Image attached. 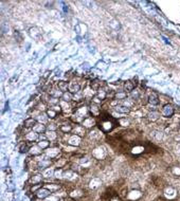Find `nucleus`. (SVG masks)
I'll list each match as a JSON object with an SVG mask.
<instances>
[{
	"label": "nucleus",
	"mask_w": 180,
	"mask_h": 201,
	"mask_svg": "<svg viewBox=\"0 0 180 201\" xmlns=\"http://www.w3.org/2000/svg\"><path fill=\"white\" fill-rule=\"evenodd\" d=\"M101 119H102V122L100 123V130H102L103 132H108L112 130L118 124V121H116L108 113H101Z\"/></svg>",
	"instance_id": "obj_1"
},
{
	"label": "nucleus",
	"mask_w": 180,
	"mask_h": 201,
	"mask_svg": "<svg viewBox=\"0 0 180 201\" xmlns=\"http://www.w3.org/2000/svg\"><path fill=\"white\" fill-rule=\"evenodd\" d=\"M88 112H89V109L87 107H85V106L80 107V108H76L74 111V115H73V117H72V120L74 122H76V123H80V122L82 123V122L87 117Z\"/></svg>",
	"instance_id": "obj_2"
},
{
	"label": "nucleus",
	"mask_w": 180,
	"mask_h": 201,
	"mask_svg": "<svg viewBox=\"0 0 180 201\" xmlns=\"http://www.w3.org/2000/svg\"><path fill=\"white\" fill-rule=\"evenodd\" d=\"M44 152H46V157L48 159H56L61 154V150H59V147H51L50 146L48 149H46Z\"/></svg>",
	"instance_id": "obj_3"
},
{
	"label": "nucleus",
	"mask_w": 180,
	"mask_h": 201,
	"mask_svg": "<svg viewBox=\"0 0 180 201\" xmlns=\"http://www.w3.org/2000/svg\"><path fill=\"white\" fill-rule=\"evenodd\" d=\"M92 157L96 160H103L106 157V150L104 147H96L92 151Z\"/></svg>",
	"instance_id": "obj_4"
},
{
	"label": "nucleus",
	"mask_w": 180,
	"mask_h": 201,
	"mask_svg": "<svg viewBox=\"0 0 180 201\" xmlns=\"http://www.w3.org/2000/svg\"><path fill=\"white\" fill-rule=\"evenodd\" d=\"M174 112H175V109H174V107L171 104H165L161 111L162 115L165 117H172L174 115Z\"/></svg>",
	"instance_id": "obj_5"
},
{
	"label": "nucleus",
	"mask_w": 180,
	"mask_h": 201,
	"mask_svg": "<svg viewBox=\"0 0 180 201\" xmlns=\"http://www.w3.org/2000/svg\"><path fill=\"white\" fill-rule=\"evenodd\" d=\"M35 195L38 199H47L50 195H52V192L50 191V189H48L47 187L42 186L41 188L38 189L37 192L35 193Z\"/></svg>",
	"instance_id": "obj_6"
},
{
	"label": "nucleus",
	"mask_w": 180,
	"mask_h": 201,
	"mask_svg": "<svg viewBox=\"0 0 180 201\" xmlns=\"http://www.w3.org/2000/svg\"><path fill=\"white\" fill-rule=\"evenodd\" d=\"M29 35H30L31 38L37 40L42 35V31L39 28H37V27H32V28L29 29Z\"/></svg>",
	"instance_id": "obj_7"
},
{
	"label": "nucleus",
	"mask_w": 180,
	"mask_h": 201,
	"mask_svg": "<svg viewBox=\"0 0 180 201\" xmlns=\"http://www.w3.org/2000/svg\"><path fill=\"white\" fill-rule=\"evenodd\" d=\"M81 85L79 82H76V81H71L70 83H69V89H68V91L71 92L72 94H75L77 93V92H80L81 91Z\"/></svg>",
	"instance_id": "obj_8"
},
{
	"label": "nucleus",
	"mask_w": 180,
	"mask_h": 201,
	"mask_svg": "<svg viewBox=\"0 0 180 201\" xmlns=\"http://www.w3.org/2000/svg\"><path fill=\"white\" fill-rule=\"evenodd\" d=\"M59 129L61 132H63L64 134H66V133H69L73 130V126L71 123H69V122H64V123H61V124L59 126Z\"/></svg>",
	"instance_id": "obj_9"
},
{
	"label": "nucleus",
	"mask_w": 180,
	"mask_h": 201,
	"mask_svg": "<svg viewBox=\"0 0 180 201\" xmlns=\"http://www.w3.org/2000/svg\"><path fill=\"white\" fill-rule=\"evenodd\" d=\"M81 143H82V138L79 136H76V134H72V136H70V138H69L68 140V144L70 145V146H73V147H77V146H80Z\"/></svg>",
	"instance_id": "obj_10"
},
{
	"label": "nucleus",
	"mask_w": 180,
	"mask_h": 201,
	"mask_svg": "<svg viewBox=\"0 0 180 201\" xmlns=\"http://www.w3.org/2000/svg\"><path fill=\"white\" fill-rule=\"evenodd\" d=\"M96 125V119L92 117H87L86 119L82 122V126H84L85 128H88V129L92 128V127H94Z\"/></svg>",
	"instance_id": "obj_11"
},
{
	"label": "nucleus",
	"mask_w": 180,
	"mask_h": 201,
	"mask_svg": "<svg viewBox=\"0 0 180 201\" xmlns=\"http://www.w3.org/2000/svg\"><path fill=\"white\" fill-rule=\"evenodd\" d=\"M42 174H35V175H33L30 177V179H29V182H30V184L34 185V184H39V183H41L42 181Z\"/></svg>",
	"instance_id": "obj_12"
},
{
	"label": "nucleus",
	"mask_w": 180,
	"mask_h": 201,
	"mask_svg": "<svg viewBox=\"0 0 180 201\" xmlns=\"http://www.w3.org/2000/svg\"><path fill=\"white\" fill-rule=\"evenodd\" d=\"M73 133L76 134V136L81 137V138H84L85 134H86V128L82 125H76V126L73 128Z\"/></svg>",
	"instance_id": "obj_13"
},
{
	"label": "nucleus",
	"mask_w": 180,
	"mask_h": 201,
	"mask_svg": "<svg viewBox=\"0 0 180 201\" xmlns=\"http://www.w3.org/2000/svg\"><path fill=\"white\" fill-rule=\"evenodd\" d=\"M36 124H37V121H36L35 117H28V119H26L24 122V128H28V129H31V128L33 129Z\"/></svg>",
	"instance_id": "obj_14"
},
{
	"label": "nucleus",
	"mask_w": 180,
	"mask_h": 201,
	"mask_svg": "<svg viewBox=\"0 0 180 201\" xmlns=\"http://www.w3.org/2000/svg\"><path fill=\"white\" fill-rule=\"evenodd\" d=\"M159 102H160L159 95H158L156 92H152V93L148 95V103H150V105L157 106L158 104H159Z\"/></svg>",
	"instance_id": "obj_15"
},
{
	"label": "nucleus",
	"mask_w": 180,
	"mask_h": 201,
	"mask_svg": "<svg viewBox=\"0 0 180 201\" xmlns=\"http://www.w3.org/2000/svg\"><path fill=\"white\" fill-rule=\"evenodd\" d=\"M141 196H142V194H141L140 191H138V189H133V191H130V192L128 193L127 198L131 201H135V200H138Z\"/></svg>",
	"instance_id": "obj_16"
},
{
	"label": "nucleus",
	"mask_w": 180,
	"mask_h": 201,
	"mask_svg": "<svg viewBox=\"0 0 180 201\" xmlns=\"http://www.w3.org/2000/svg\"><path fill=\"white\" fill-rule=\"evenodd\" d=\"M38 139H39V134L37 132H35L34 130L29 131L26 134V140L28 142H34V141H37Z\"/></svg>",
	"instance_id": "obj_17"
},
{
	"label": "nucleus",
	"mask_w": 180,
	"mask_h": 201,
	"mask_svg": "<svg viewBox=\"0 0 180 201\" xmlns=\"http://www.w3.org/2000/svg\"><path fill=\"white\" fill-rule=\"evenodd\" d=\"M42 150L41 148L38 146V145H33L32 147L30 148V154L31 156H33V157H38V156H40V154H42Z\"/></svg>",
	"instance_id": "obj_18"
},
{
	"label": "nucleus",
	"mask_w": 180,
	"mask_h": 201,
	"mask_svg": "<svg viewBox=\"0 0 180 201\" xmlns=\"http://www.w3.org/2000/svg\"><path fill=\"white\" fill-rule=\"evenodd\" d=\"M63 94H64V92L61 91L57 87H56V88L51 89V90L49 91V95L51 96V98H63Z\"/></svg>",
	"instance_id": "obj_19"
},
{
	"label": "nucleus",
	"mask_w": 180,
	"mask_h": 201,
	"mask_svg": "<svg viewBox=\"0 0 180 201\" xmlns=\"http://www.w3.org/2000/svg\"><path fill=\"white\" fill-rule=\"evenodd\" d=\"M33 130L35 131V132H37L38 134H40V133H46V131L48 130V128H47V126H46V124L37 123V124H36L35 126H34Z\"/></svg>",
	"instance_id": "obj_20"
},
{
	"label": "nucleus",
	"mask_w": 180,
	"mask_h": 201,
	"mask_svg": "<svg viewBox=\"0 0 180 201\" xmlns=\"http://www.w3.org/2000/svg\"><path fill=\"white\" fill-rule=\"evenodd\" d=\"M44 136H46L47 140H49L51 142V141H55L57 139V137H59V134H57L56 130H47L44 133Z\"/></svg>",
	"instance_id": "obj_21"
},
{
	"label": "nucleus",
	"mask_w": 180,
	"mask_h": 201,
	"mask_svg": "<svg viewBox=\"0 0 180 201\" xmlns=\"http://www.w3.org/2000/svg\"><path fill=\"white\" fill-rule=\"evenodd\" d=\"M115 110L118 113H121V115H127V113L130 112V108L126 107L124 105H117L115 107Z\"/></svg>",
	"instance_id": "obj_22"
},
{
	"label": "nucleus",
	"mask_w": 180,
	"mask_h": 201,
	"mask_svg": "<svg viewBox=\"0 0 180 201\" xmlns=\"http://www.w3.org/2000/svg\"><path fill=\"white\" fill-rule=\"evenodd\" d=\"M59 105H61L63 112H65V113L68 112L69 113V112H71V111H72V108H71L70 103H67V102H65V101L61 100V102H59Z\"/></svg>",
	"instance_id": "obj_23"
},
{
	"label": "nucleus",
	"mask_w": 180,
	"mask_h": 201,
	"mask_svg": "<svg viewBox=\"0 0 180 201\" xmlns=\"http://www.w3.org/2000/svg\"><path fill=\"white\" fill-rule=\"evenodd\" d=\"M90 112L93 117H98V115H101V108L100 105H96V104L91 103V106H90Z\"/></svg>",
	"instance_id": "obj_24"
},
{
	"label": "nucleus",
	"mask_w": 180,
	"mask_h": 201,
	"mask_svg": "<svg viewBox=\"0 0 180 201\" xmlns=\"http://www.w3.org/2000/svg\"><path fill=\"white\" fill-rule=\"evenodd\" d=\"M48 120H49V117H48V115L46 112H40L39 115L36 117L37 123H41V124H47Z\"/></svg>",
	"instance_id": "obj_25"
},
{
	"label": "nucleus",
	"mask_w": 180,
	"mask_h": 201,
	"mask_svg": "<svg viewBox=\"0 0 180 201\" xmlns=\"http://www.w3.org/2000/svg\"><path fill=\"white\" fill-rule=\"evenodd\" d=\"M136 88V85L133 84V81H127L124 83V91L125 92H133Z\"/></svg>",
	"instance_id": "obj_26"
},
{
	"label": "nucleus",
	"mask_w": 180,
	"mask_h": 201,
	"mask_svg": "<svg viewBox=\"0 0 180 201\" xmlns=\"http://www.w3.org/2000/svg\"><path fill=\"white\" fill-rule=\"evenodd\" d=\"M83 196H84V191L82 189H73L70 193V197L73 199H81Z\"/></svg>",
	"instance_id": "obj_27"
},
{
	"label": "nucleus",
	"mask_w": 180,
	"mask_h": 201,
	"mask_svg": "<svg viewBox=\"0 0 180 201\" xmlns=\"http://www.w3.org/2000/svg\"><path fill=\"white\" fill-rule=\"evenodd\" d=\"M51 164L52 161L50 159H41V161H39V163H38V167L46 169L48 167H51Z\"/></svg>",
	"instance_id": "obj_28"
},
{
	"label": "nucleus",
	"mask_w": 180,
	"mask_h": 201,
	"mask_svg": "<svg viewBox=\"0 0 180 201\" xmlns=\"http://www.w3.org/2000/svg\"><path fill=\"white\" fill-rule=\"evenodd\" d=\"M57 88H59L61 91H63L64 93H65V92L68 91L69 83L68 82H65V81H61V82L57 83Z\"/></svg>",
	"instance_id": "obj_29"
},
{
	"label": "nucleus",
	"mask_w": 180,
	"mask_h": 201,
	"mask_svg": "<svg viewBox=\"0 0 180 201\" xmlns=\"http://www.w3.org/2000/svg\"><path fill=\"white\" fill-rule=\"evenodd\" d=\"M101 184H102V181H101L99 178H93V179L89 182V187L92 189H96L98 188V187H100Z\"/></svg>",
	"instance_id": "obj_30"
},
{
	"label": "nucleus",
	"mask_w": 180,
	"mask_h": 201,
	"mask_svg": "<svg viewBox=\"0 0 180 201\" xmlns=\"http://www.w3.org/2000/svg\"><path fill=\"white\" fill-rule=\"evenodd\" d=\"M64 178H66L67 180L72 181L76 178V174H75L72 169H68V171H66L65 173H64Z\"/></svg>",
	"instance_id": "obj_31"
},
{
	"label": "nucleus",
	"mask_w": 180,
	"mask_h": 201,
	"mask_svg": "<svg viewBox=\"0 0 180 201\" xmlns=\"http://www.w3.org/2000/svg\"><path fill=\"white\" fill-rule=\"evenodd\" d=\"M144 150H145L144 146H141V145H135V146H133V147L130 149V152L133 154H142Z\"/></svg>",
	"instance_id": "obj_32"
},
{
	"label": "nucleus",
	"mask_w": 180,
	"mask_h": 201,
	"mask_svg": "<svg viewBox=\"0 0 180 201\" xmlns=\"http://www.w3.org/2000/svg\"><path fill=\"white\" fill-rule=\"evenodd\" d=\"M33 145H30L28 142H24L22 144H20V146H19V150H20L21 154H26V152H29L30 151V148L32 147Z\"/></svg>",
	"instance_id": "obj_33"
},
{
	"label": "nucleus",
	"mask_w": 180,
	"mask_h": 201,
	"mask_svg": "<svg viewBox=\"0 0 180 201\" xmlns=\"http://www.w3.org/2000/svg\"><path fill=\"white\" fill-rule=\"evenodd\" d=\"M50 141L49 140H47V139H46V140H40L39 142H37V145L38 146H39L40 148H41V149H44V150H46V149H48V148L50 147Z\"/></svg>",
	"instance_id": "obj_34"
},
{
	"label": "nucleus",
	"mask_w": 180,
	"mask_h": 201,
	"mask_svg": "<svg viewBox=\"0 0 180 201\" xmlns=\"http://www.w3.org/2000/svg\"><path fill=\"white\" fill-rule=\"evenodd\" d=\"M44 187H47L52 193H54V192H57V191L61 188V185L55 184V183H47V184H44Z\"/></svg>",
	"instance_id": "obj_35"
},
{
	"label": "nucleus",
	"mask_w": 180,
	"mask_h": 201,
	"mask_svg": "<svg viewBox=\"0 0 180 201\" xmlns=\"http://www.w3.org/2000/svg\"><path fill=\"white\" fill-rule=\"evenodd\" d=\"M147 117H148V120H150V122H156L157 120H159L160 113L158 112V111H152V112L148 113Z\"/></svg>",
	"instance_id": "obj_36"
},
{
	"label": "nucleus",
	"mask_w": 180,
	"mask_h": 201,
	"mask_svg": "<svg viewBox=\"0 0 180 201\" xmlns=\"http://www.w3.org/2000/svg\"><path fill=\"white\" fill-rule=\"evenodd\" d=\"M90 87H91V89H93L94 91H99V90L102 88V84H101V82H99L98 80H93L90 83Z\"/></svg>",
	"instance_id": "obj_37"
},
{
	"label": "nucleus",
	"mask_w": 180,
	"mask_h": 201,
	"mask_svg": "<svg viewBox=\"0 0 180 201\" xmlns=\"http://www.w3.org/2000/svg\"><path fill=\"white\" fill-rule=\"evenodd\" d=\"M126 98H127V92H125V91H118V92H116L115 100L123 101V100H126Z\"/></svg>",
	"instance_id": "obj_38"
},
{
	"label": "nucleus",
	"mask_w": 180,
	"mask_h": 201,
	"mask_svg": "<svg viewBox=\"0 0 180 201\" xmlns=\"http://www.w3.org/2000/svg\"><path fill=\"white\" fill-rule=\"evenodd\" d=\"M54 173H55V169L52 168V167H48V168H46L44 171H42V176L44 177H52V176H54Z\"/></svg>",
	"instance_id": "obj_39"
},
{
	"label": "nucleus",
	"mask_w": 180,
	"mask_h": 201,
	"mask_svg": "<svg viewBox=\"0 0 180 201\" xmlns=\"http://www.w3.org/2000/svg\"><path fill=\"white\" fill-rule=\"evenodd\" d=\"M61 100L65 101V102H67V103H70L71 101H73V94L71 93V92H69V91L65 92V93L63 94V98H61Z\"/></svg>",
	"instance_id": "obj_40"
},
{
	"label": "nucleus",
	"mask_w": 180,
	"mask_h": 201,
	"mask_svg": "<svg viewBox=\"0 0 180 201\" xmlns=\"http://www.w3.org/2000/svg\"><path fill=\"white\" fill-rule=\"evenodd\" d=\"M96 96H98L101 101H104L105 98H107V91H105L103 88H101L98 91V93H96Z\"/></svg>",
	"instance_id": "obj_41"
},
{
	"label": "nucleus",
	"mask_w": 180,
	"mask_h": 201,
	"mask_svg": "<svg viewBox=\"0 0 180 201\" xmlns=\"http://www.w3.org/2000/svg\"><path fill=\"white\" fill-rule=\"evenodd\" d=\"M46 113H47V115H48L49 119H55V117H57V115H59V113L56 112V111H54L53 109H51V108H48V110L46 111Z\"/></svg>",
	"instance_id": "obj_42"
},
{
	"label": "nucleus",
	"mask_w": 180,
	"mask_h": 201,
	"mask_svg": "<svg viewBox=\"0 0 180 201\" xmlns=\"http://www.w3.org/2000/svg\"><path fill=\"white\" fill-rule=\"evenodd\" d=\"M153 138L157 141H160L163 138V133L161 131H153Z\"/></svg>",
	"instance_id": "obj_43"
},
{
	"label": "nucleus",
	"mask_w": 180,
	"mask_h": 201,
	"mask_svg": "<svg viewBox=\"0 0 180 201\" xmlns=\"http://www.w3.org/2000/svg\"><path fill=\"white\" fill-rule=\"evenodd\" d=\"M83 100H84V95H83L81 91L73 94V101H74V102H82Z\"/></svg>",
	"instance_id": "obj_44"
},
{
	"label": "nucleus",
	"mask_w": 180,
	"mask_h": 201,
	"mask_svg": "<svg viewBox=\"0 0 180 201\" xmlns=\"http://www.w3.org/2000/svg\"><path fill=\"white\" fill-rule=\"evenodd\" d=\"M90 138L91 139H93V140H98V139H100L101 138V131H99V130H93V131H91L90 132Z\"/></svg>",
	"instance_id": "obj_45"
},
{
	"label": "nucleus",
	"mask_w": 180,
	"mask_h": 201,
	"mask_svg": "<svg viewBox=\"0 0 180 201\" xmlns=\"http://www.w3.org/2000/svg\"><path fill=\"white\" fill-rule=\"evenodd\" d=\"M90 163H91V160L89 159L88 157H85V158L83 157L82 159H81V164H82L84 167L85 166H89L90 165Z\"/></svg>",
	"instance_id": "obj_46"
},
{
	"label": "nucleus",
	"mask_w": 180,
	"mask_h": 201,
	"mask_svg": "<svg viewBox=\"0 0 180 201\" xmlns=\"http://www.w3.org/2000/svg\"><path fill=\"white\" fill-rule=\"evenodd\" d=\"M140 91H138V90H133V92H130L131 100H138V98H140Z\"/></svg>",
	"instance_id": "obj_47"
},
{
	"label": "nucleus",
	"mask_w": 180,
	"mask_h": 201,
	"mask_svg": "<svg viewBox=\"0 0 180 201\" xmlns=\"http://www.w3.org/2000/svg\"><path fill=\"white\" fill-rule=\"evenodd\" d=\"M64 169L63 168H59V169H55V173H54V176L56 178H63L64 177Z\"/></svg>",
	"instance_id": "obj_48"
},
{
	"label": "nucleus",
	"mask_w": 180,
	"mask_h": 201,
	"mask_svg": "<svg viewBox=\"0 0 180 201\" xmlns=\"http://www.w3.org/2000/svg\"><path fill=\"white\" fill-rule=\"evenodd\" d=\"M67 163V160L65 159H59V161H57V163H56V166L59 167V168H63L64 165Z\"/></svg>",
	"instance_id": "obj_49"
},
{
	"label": "nucleus",
	"mask_w": 180,
	"mask_h": 201,
	"mask_svg": "<svg viewBox=\"0 0 180 201\" xmlns=\"http://www.w3.org/2000/svg\"><path fill=\"white\" fill-rule=\"evenodd\" d=\"M46 201H59V197L56 196V195H50L49 197H48L47 199H44Z\"/></svg>",
	"instance_id": "obj_50"
},
{
	"label": "nucleus",
	"mask_w": 180,
	"mask_h": 201,
	"mask_svg": "<svg viewBox=\"0 0 180 201\" xmlns=\"http://www.w3.org/2000/svg\"><path fill=\"white\" fill-rule=\"evenodd\" d=\"M42 187V184H34V185H32V187H31V192L32 193H36L38 191V189H40Z\"/></svg>",
	"instance_id": "obj_51"
},
{
	"label": "nucleus",
	"mask_w": 180,
	"mask_h": 201,
	"mask_svg": "<svg viewBox=\"0 0 180 201\" xmlns=\"http://www.w3.org/2000/svg\"><path fill=\"white\" fill-rule=\"evenodd\" d=\"M119 123H120V125H122V126H127V125H129V121L126 119H120Z\"/></svg>",
	"instance_id": "obj_52"
},
{
	"label": "nucleus",
	"mask_w": 180,
	"mask_h": 201,
	"mask_svg": "<svg viewBox=\"0 0 180 201\" xmlns=\"http://www.w3.org/2000/svg\"><path fill=\"white\" fill-rule=\"evenodd\" d=\"M175 151L177 154H179L180 156V143H178L177 145H176V147H175Z\"/></svg>",
	"instance_id": "obj_53"
},
{
	"label": "nucleus",
	"mask_w": 180,
	"mask_h": 201,
	"mask_svg": "<svg viewBox=\"0 0 180 201\" xmlns=\"http://www.w3.org/2000/svg\"><path fill=\"white\" fill-rule=\"evenodd\" d=\"M109 201H122V200H121V198H120V197L115 196V197H112V198L110 199Z\"/></svg>",
	"instance_id": "obj_54"
},
{
	"label": "nucleus",
	"mask_w": 180,
	"mask_h": 201,
	"mask_svg": "<svg viewBox=\"0 0 180 201\" xmlns=\"http://www.w3.org/2000/svg\"><path fill=\"white\" fill-rule=\"evenodd\" d=\"M50 73H51L50 71H46V72H44V80H46V78H47V77L49 76Z\"/></svg>",
	"instance_id": "obj_55"
}]
</instances>
